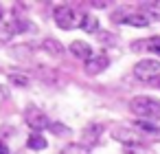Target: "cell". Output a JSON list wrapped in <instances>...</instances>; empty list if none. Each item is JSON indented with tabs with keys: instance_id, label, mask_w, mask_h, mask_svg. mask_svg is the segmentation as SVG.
Masks as SVG:
<instances>
[{
	"instance_id": "cell-14",
	"label": "cell",
	"mask_w": 160,
	"mask_h": 154,
	"mask_svg": "<svg viewBox=\"0 0 160 154\" xmlns=\"http://www.w3.org/2000/svg\"><path fill=\"white\" fill-rule=\"evenodd\" d=\"M7 27H9V31H11L13 35H16V33H24V31L33 29V27H31V22H27V20H13V22H9Z\"/></svg>"
},
{
	"instance_id": "cell-1",
	"label": "cell",
	"mask_w": 160,
	"mask_h": 154,
	"mask_svg": "<svg viewBox=\"0 0 160 154\" xmlns=\"http://www.w3.org/2000/svg\"><path fill=\"white\" fill-rule=\"evenodd\" d=\"M129 110L140 121H158L160 119V101L153 97H134L129 99Z\"/></svg>"
},
{
	"instance_id": "cell-22",
	"label": "cell",
	"mask_w": 160,
	"mask_h": 154,
	"mask_svg": "<svg viewBox=\"0 0 160 154\" xmlns=\"http://www.w3.org/2000/svg\"><path fill=\"white\" fill-rule=\"evenodd\" d=\"M90 5H92V7H97V9H105L110 3H108V0H92Z\"/></svg>"
},
{
	"instance_id": "cell-10",
	"label": "cell",
	"mask_w": 160,
	"mask_h": 154,
	"mask_svg": "<svg viewBox=\"0 0 160 154\" xmlns=\"http://www.w3.org/2000/svg\"><path fill=\"white\" fill-rule=\"evenodd\" d=\"M9 82H11L13 86L24 88V86L31 84V75H27L24 71H9Z\"/></svg>"
},
{
	"instance_id": "cell-20",
	"label": "cell",
	"mask_w": 160,
	"mask_h": 154,
	"mask_svg": "<svg viewBox=\"0 0 160 154\" xmlns=\"http://www.w3.org/2000/svg\"><path fill=\"white\" fill-rule=\"evenodd\" d=\"M51 132H55V134H59V136H64V134H70V130L66 128V125H62V123H51V128H48Z\"/></svg>"
},
{
	"instance_id": "cell-12",
	"label": "cell",
	"mask_w": 160,
	"mask_h": 154,
	"mask_svg": "<svg viewBox=\"0 0 160 154\" xmlns=\"http://www.w3.org/2000/svg\"><path fill=\"white\" fill-rule=\"evenodd\" d=\"M123 22L129 24V27H147L149 24V18L145 13H129V16L123 18Z\"/></svg>"
},
{
	"instance_id": "cell-11",
	"label": "cell",
	"mask_w": 160,
	"mask_h": 154,
	"mask_svg": "<svg viewBox=\"0 0 160 154\" xmlns=\"http://www.w3.org/2000/svg\"><path fill=\"white\" fill-rule=\"evenodd\" d=\"M79 27H81L86 33H97V31H99V20H97L94 16H90V13H83Z\"/></svg>"
},
{
	"instance_id": "cell-24",
	"label": "cell",
	"mask_w": 160,
	"mask_h": 154,
	"mask_svg": "<svg viewBox=\"0 0 160 154\" xmlns=\"http://www.w3.org/2000/svg\"><path fill=\"white\" fill-rule=\"evenodd\" d=\"M0 154H11V152H9V147H7L5 143H0Z\"/></svg>"
},
{
	"instance_id": "cell-18",
	"label": "cell",
	"mask_w": 160,
	"mask_h": 154,
	"mask_svg": "<svg viewBox=\"0 0 160 154\" xmlns=\"http://www.w3.org/2000/svg\"><path fill=\"white\" fill-rule=\"evenodd\" d=\"M145 49L151 51V53H156V55H160V38H149L145 42Z\"/></svg>"
},
{
	"instance_id": "cell-23",
	"label": "cell",
	"mask_w": 160,
	"mask_h": 154,
	"mask_svg": "<svg viewBox=\"0 0 160 154\" xmlns=\"http://www.w3.org/2000/svg\"><path fill=\"white\" fill-rule=\"evenodd\" d=\"M7 99H9V90H7L5 86H0V104L7 101Z\"/></svg>"
},
{
	"instance_id": "cell-19",
	"label": "cell",
	"mask_w": 160,
	"mask_h": 154,
	"mask_svg": "<svg viewBox=\"0 0 160 154\" xmlns=\"http://www.w3.org/2000/svg\"><path fill=\"white\" fill-rule=\"evenodd\" d=\"M11 38H13V33L9 31V27H0V49H2Z\"/></svg>"
},
{
	"instance_id": "cell-16",
	"label": "cell",
	"mask_w": 160,
	"mask_h": 154,
	"mask_svg": "<svg viewBox=\"0 0 160 154\" xmlns=\"http://www.w3.org/2000/svg\"><path fill=\"white\" fill-rule=\"evenodd\" d=\"M62 154H90V150H88V147H83V145L70 143V145H66V147L62 150Z\"/></svg>"
},
{
	"instance_id": "cell-26",
	"label": "cell",
	"mask_w": 160,
	"mask_h": 154,
	"mask_svg": "<svg viewBox=\"0 0 160 154\" xmlns=\"http://www.w3.org/2000/svg\"><path fill=\"white\" fill-rule=\"evenodd\" d=\"M20 154H22V152H20Z\"/></svg>"
},
{
	"instance_id": "cell-7",
	"label": "cell",
	"mask_w": 160,
	"mask_h": 154,
	"mask_svg": "<svg viewBox=\"0 0 160 154\" xmlns=\"http://www.w3.org/2000/svg\"><path fill=\"white\" fill-rule=\"evenodd\" d=\"M108 66H110V60H108L105 53H97V55H92L88 62H83V68H86L88 75H101Z\"/></svg>"
},
{
	"instance_id": "cell-6",
	"label": "cell",
	"mask_w": 160,
	"mask_h": 154,
	"mask_svg": "<svg viewBox=\"0 0 160 154\" xmlns=\"http://www.w3.org/2000/svg\"><path fill=\"white\" fill-rule=\"evenodd\" d=\"M101 136H103V123L92 121V123H88V125L83 128V132H81V145L90 150V147H94V145L101 141Z\"/></svg>"
},
{
	"instance_id": "cell-15",
	"label": "cell",
	"mask_w": 160,
	"mask_h": 154,
	"mask_svg": "<svg viewBox=\"0 0 160 154\" xmlns=\"http://www.w3.org/2000/svg\"><path fill=\"white\" fill-rule=\"evenodd\" d=\"M134 128H136L138 132H145V134H158V128H156L151 121H140V119H138V121L134 123Z\"/></svg>"
},
{
	"instance_id": "cell-13",
	"label": "cell",
	"mask_w": 160,
	"mask_h": 154,
	"mask_svg": "<svg viewBox=\"0 0 160 154\" xmlns=\"http://www.w3.org/2000/svg\"><path fill=\"white\" fill-rule=\"evenodd\" d=\"M48 143H46V139L42 136V134H29V139H27V147L29 150H44Z\"/></svg>"
},
{
	"instance_id": "cell-5",
	"label": "cell",
	"mask_w": 160,
	"mask_h": 154,
	"mask_svg": "<svg viewBox=\"0 0 160 154\" xmlns=\"http://www.w3.org/2000/svg\"><path fill=\"white\" fill-rule=\"evenodd\" d=\"M112 136H114L116 141H121L123 147H125V145H140V143H142V136H140V132H138L134 125H116V128L112 130Z\"/></svg>"
},
{
	"instance_id": "cell-8",
	"label": "cell",
	"mask_w": 160,
	"mask_h": 154,
	"mask_svg": "<svg viewBox=\"0 0 160 154\" xmlns=\"http://www.w3.org/2000/svg\"><path fill=\"white\" fill-rule=\"evenodd\" d=\"M68 51H70V55H72V57L83 60V62H88V60L94 55V53H92V49H90V44H88L86 40H75V42H70Z\"/></svg>"
},
{
	"instance_id": "cell-2",
	"label": "cell",
	"mask_w": 160,
	"mask_h": 154,
	"mask_svg": "<svg viewBox=\"0 0 160 154\" xmlns=\"http://www.w3.org/2000/svg\"><path fill=\"white\" fill-rule=\"evenodd\" d=\"M134 77L138 82H156L160 77V62L158 60H140L134 66Z\"/></svg>"
},
{
	"instance_id": "cell-9",
	"label": "cell",
	"mask_w": 160,
	"mask_h": 154,
	"mask_svg": "<svg viewBox=\"0 0 160 154\" xmlns=\"http://www.w3.org/2000/svg\"><path fill=\"white\" fill-rule=\"evenodd\" d=\"M42 51L44 53H48V57H62L64 53H66V49L59 44V40H55V38H44L42 40Z\"/></svg>"
},
{
	"instance_id": "cell-21",
	"label": "cell",
	"mask_w": 160,
	"mask_h": 154,
	"mask_svg": "<svg viewBox=\"0 0 160 154\" xmlns=\"http://www.w3.org/2000/svg\"><path fill=\"white\" fill-rule=\"evenodd\" d=\"M123 152H125V154H147L142 145H125Z\"/></svg>"
},
{
	"instance_id": "cell-17",
	"label": "cell",
	"mask_w": 160,
	"mask_h": 154,
	"mask_svg": "<svg viewBox=\"0 0 160 154\" xmlns=\"http://www.w3.org/2000/svg\"><path fill=\"white\" fill-rule=\"evenodd\" d=\"M31 53H33V49H31V46H13V55H16L18 60L31 57Z\"/></svg>"
},
{
	"instance_id": "cell-25",
	"label": "cell",
	"mask_w": 160,
	"mask_h": 154,
	"mask_svg": "<svg viewBox=\"0 0 160 154\" xmlns=\"http://www.w3.org/2000/svg\"><path fill=\"white\" fill-rule=\"evenodd\" d=\"M158 86H160V79H158Z\"/></svg>"
},
{
	"instance_id": "cell-4",
	"label": "cell",
	"mask_w": 160,
	"mask_h": 154,
	"mask_svg": "<svg viewBox=\"0 0 160 154\" xmlns=\"http://www.w3.org/2000/svg\"><path fill=\"white\" fill-rule=\"evenodd\" d=\"M24 121H27V125L33 130V134H40L42 130L51 128V121H48L46 112L40 110V108H35V106H29V108L24 110Z\"/></svg>"
},
{
	"instance_id": "cell-3",
	"label": "cell",
	"mask_w": 160,
	"mask_h": 154,
	"mask_svg": "<svg viewBox=\"0 0 160 154\" xmlns=\"http://www.w3.org/2000/svg\"><path fill=\"white\" fill-rule=\"evenodd\" d=\"M53 20H55V24H57L59 29H64V31H70V29H75V27L81 24V18H79L70 7H66V5L55 7V11H53Z\"/></svg>"
}]
</instances>
